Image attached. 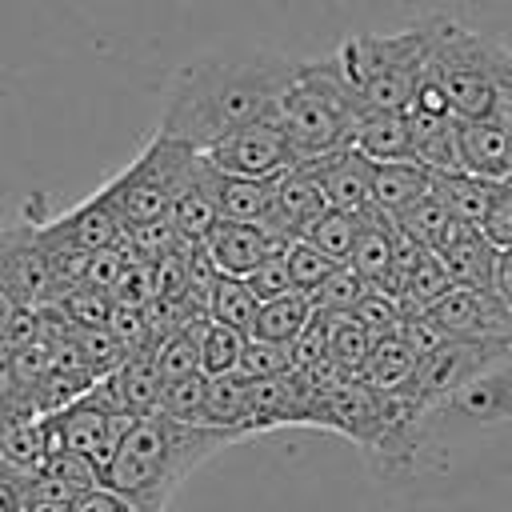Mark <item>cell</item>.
<instances>
[{"label":"cell","instance_id":"cell-1","mask_svg":"<svg viewBox=\"0 0 512 512\" xmlns=\"http://www.w3.org/2000/svg\"><path fill=\"white\" fill-rule=\"evenodd\" d=\"M296 68L300 60L264 48L204 52L172 72L156 132L188 144L192 152H208L228 132L268 116Z\"/></svg>","mask_w":512,"mask_h":512},{"label":"cell","instance_id":"cell-2","mask_svg":"<svg viewBox=\"0 0 512 512\" xmlns=\"http://www.w3.org/2000/svg\"><path fill=\"white\" fill-rule=\"evenodd\" d=\"M248 440L232 428L180 424L168 416H140L124 428L112 460L100 468V484L128 496L136 512H168L176 488L220 448Z\"/></svg>","mask_w":512,"mask_h":512},{"label":"cell","instance_id":"cell-3","mask_svg":"<svg viewBox=\"0 0 512 512\" xmlns=\"http://www.w3.org/2000/svg\"><path fill=\"white\" fill-rule=\"evenodd\" d=\"M512 448V356L432 400L416 428V472H456L472 452Z\"/></svg>","mask_w":512,"mask_h":512},{"label":"cell","instance_id":"cell-4","mask_svg":"<svg viewBox=\"0 0 512 512\" xmlns=\"http://www.w3.org/2000/svg\"><path fill=\"white\" fill-rule=\"evenodd\" d=\"M428 20L432 40L424 76L440 88V96L460 120H484L504 100H512V52L504 44L460 28L444 12Z\"/></svg>","mask_w":512,"mask_h":512},{"label":"cell","instance_id":"cell-5","mask_svg":"<svg viewBox=\"0 0 512 512\" xmlns=\"http://www.w3.org/2000/svg\"><path fill=\"white\" fill-rule=\"evenodd\" d=\"M428 40H432V20H420L404 32H388V36L364 32V36L344 40L336 48L332 64L364 108L408 112V104L424 80V68H428Z\"/></svg>","mask_w":512,"mask_h":512},{"label":"cell","instance_id":"cell-6","mask_svg":"<svg viewBox=\"0 0 512 512\" xmlns=\"http://www.w3.org/2000/svg\"><path fill=\"white\" fill-rule=\"evenodd\" d=\"M368 108L352 96V88L340 80L332 56L328 60H300L292 84L276 100V120L296 152V160H316L340 148H352L356 120Z\"/></svg>","mask_w":512,"mask_h":512},{"label":"cell","instance_id":"cell-7","mask_svg":"<svg viewBox=\"0 0 512 512\" xmlns=\"http://www.w3.org/2000/svg\"><path fill=\"white\" fill-rule=\"evenodd\" d=\"M192 160H196V152L188 144L156 132L144 144V152L104 184V196L112 200L124 228L164 220L168 204H172V192H176V184H180V176L188 172Z\"/></svg>","mask_w":512,"mask_h":512},{"label":"cell","instance_id":"cell-8","mask_svg":"<svg viewBox=\"0 0 512 512\" xmlns=\"http://www.w3.org/2000/svg\"><path fill=\"white\" fill-rule=\"evenodd\" d=\"M204 160L224 176H280L292 164H300L280 120H276V108L268 116L228 132L224 140H216L204 152Z\"/></svg>","mask_w":512,"mask_h":512},{"label":"cell","instance_id":"cell-9","mask_svg":"<svg viewBox=\"0 0 512 512\" xmlns=\"http://www.w3.org/2000/svg\"><path fill=\"white\" fill-rule=\"evenodd\" d=\"M36 240L44 252L56 248H72V252H104V248H120L124 240V220L116 216L112 200L104 196V188H96L84 204L68 208L56 220L36 224Z\"/></svg>","mask_w":512,"mask_h":512},{"label":"cell","instance_id":"cell-10","mask_svg":"<svg viewBox=\"0 0 512 512\" xmlns=\"http://www.w3.org/2000/svg\"><path fill=\"white\" fill-rule=\"evenodd\" d=\"M448 336L460 340H512V312L492 288L452 284L432 308H424Z\"/></svg>","mask_w":512,"mask_h":512},{"label":"cell","instance_id":"cell-11","mask_svg":"<svg viewBox=\"0 0 512 512\" xmlns=\"http://www.w3.org/2000/svg\"><path fill=\"white\" fill-rule=\"evenodd\" d=\"M304 428H324V432H340L348 436L356 448H364V456L376 444L380 432V408H376V392L364 380H340L336 388H328L312 408Z\"/></svg>","mask_w":512,"mask_h":512},{"label":"cell","instance_id":"cell-12","mask_svg":"<svg viewBox=\"0 0 512 512\" xmlns=\"http://www.w3.org/2000/svg\"><path fill=\"white\" fill-rule=\"evenodd\" d=\"M216 184H220V172L204 160V152H196V160L180 176V184L172 192V204H168V216H164L184 244H204L208 232L220 224Z\"/></svg>","mask_w":512,"mask_h":512},{"label":"cell","instance_id":"cell-13","mask_svg":"<svg viewBox=\"0 0 512 512\" xmlns=\"http://www.w3.org/2000/svg\"><path fill=\"white\" fill-rule=\"evenodd\" d=\"M324 212H328V200H324L316 176L304 164H292L288 172L276 176V192H272L264 228L276 232L280 240H304Z\"/></svg>","mask_w":512,"mask_h":512},{"label":"cell","instance_id":"cell-14","mask_svg":"<svg viewBox=\"0 0 512 512\" xmlns=\"http://www.w3.org/2000/svg\"><path fill=\"white\" fill-rule=\"evenodd\" d=\"M304 168L316 176L328 208L348 212V216H364L372 208V160L360 156L356 148H340V152L304 160Z\"/></svg>","mask_w":512,"mask_h":512},{"label":"cell","instance_id":"cell-15","mask_svg":"<svg viewBox=\"0 0 512 512\" xmlns=\"http://www.w3.org/2000/svg\"><path fill=\"white\" fill-rule=\"evenodd\" d=\"M284 244H288V240H280V236L268 232L264 224H240V220H220V224L208 232V240H204V248H208V256H212L216 272H224V276H248V272L260 268L264 260L280 256Z\"/></svg>","mask_w":512,"mask_h":512},{"label":"cell","instance_id":"cell-16","mask_svg":"<svg viewBox=\"0 0 512 512\" xmlns=\"http://www.w3.org/2000/svg\"><path fill=\"white\" fill-rule=\"evenodd\" d=\"M432 188V172L416 160H388L372 164V212L388 216L392 224Z\"/></svg>","mask_w":512,"mask_h":512},{"label":"cell","instance_id":"cell-17","mask_svg":"<svg viewBox=\"0 0 512 512\" xmlns=\"http://www.w3.org/2000/svg\"><path fill=\"white\" fill-rule=\"evenodd\" d=\"M392 264H396V224L368 208L360 216V236H356V248L348 256V268L368 288L384 292V284L392 280Z\"/></svg>","mask_w":512,"mask_h":512},{"label":"cell","instance_id":"cell-18","mask_svg":"<svg viewBox=\"0 0 512 512\" xmlns=\"http://www.w3.org/2000/svg\"><path fill=\"white\" fill-rule=\"evenodd\" d=\"M352 148H356L360 156H368L372 164H388V160H412L408 112H376V108H368V112L356 120Z\"/></svg>","mask_w":512,"mask_h":512},{"label":"cell","instance_id":"cell-19","mask_svg":"<svg viewBox=\"0 0 512 512\" xmlns=\"http://www.w3.org/2000/svg\"><path fill=\"white\" fill-rule=\"evenodd\" d=\"M204 324H208V316H196V320L172 328L168 336H160L144 352L152 372L160 376V384H172V380H184V376L200 372V332H204Z\"/></svg>","mask_w":512,"mask_h":512},{"label":"cell","instance_id":"cell-20","mask_svg":"<svg viewBox=\"0 0 512 512\" xmlns=\"http://www.w3.org/2000/svg\"><path fill=\"white\" fill-rule=\"evenodd\" d=\"M276 176H224L216 184V208L220 220H240V224H264L272 208Z\"/></svg>","mask_w":512,"mask_h":512},{"label":"cell","instance_id":"cell-21","mask_svg":"<svg viewBox=\"0 0 512 512\" xmlns=\"http://www.w3.org/2000/svg\"><path fill=\"white\" fill-rule=\"evenodd\" d=\"M492 184L496 180H480L468 172H448V176H432V192L440 196V204L448 208L452 220L480 228L492 204Z\"/></svg>","mask_w":512,"mask_h":512},{"label":"cell","instance_id":"cell-22","mask_svg":"<svg viewBox=\"0 0 512 512\" xmlns=\"http://www.w3.org/2000/svg\"><path fill=\"white\" fill-rule=\"evenodd\" d=\"M244 420H248V380L240 372L208 376V384H204V424L252 436Z\"/></svg>","mask_w":512,"mask_h":512},{"label":"cell","instance_id":"cell-23","mask_svg":"<svg viewBox=\"0 0 512 512\" xmlns=\"http://www.w3.org/2000/svg\"><path fill=\"white\" fill-rule=\"evenodd\" d=\"M416 360H420V356L408 348V340H404V336L372 340V352H368V360H364L360 380H364L372 392H392V388H404V384H412Z\"/></svg>","mask_w":512,"mask_h":512},{"label":"cell","instance_id":"cell-24","mask_svg":"<svg viewBox=\"0 0 512 512\" xmlns=\"http://www.w3.org/2000/svg\"><path fill=\"white\" fill-rule=\"evenodd\" d=\"M312 296L304 292H288V296H276V300H264L248 336L252 340H268V344H288L308 320H312Z\"/></svg>","mask_w":512,"mask_h":512},{"label":"cell","instance_id":"cell-25","mask_svg":"<svg viewBox=\"0 0 512 512\" xmlns=\"http://www.w3.org/2000/svg\"><path fill=\"white\" fill-rule=\"evenodd\" d=\"M256 312H260V300H256V292L244 284V276H224V272H220L216 284H212V292H208V316H212L216 324H228V328H236V332L248 336Z\"/></svg>","mask_w":512,"mask_h":512},{"label":"cell","instance_id":"cell-26","mask_svg":"<svg viewBox=\"0 0 512 512\" xmlns=\"http://www.w3.org/2000/svg\"><path fill=\"white\" fill-rule=\"evenodd\" d=\"M368 352H372V336L360 328V320L352 312L328 316V360L340 368V376L360 380Z\"/></svg>","mask_w":512,"mask_h":512},{"label":"cell","instance_id":"cell-27","mask_svg":"<svg viewBox=\"0 0 512 512\" xmlns=\"http://www.w3.org/2000/svg\"><path fill=\"white\" fill-rule=\"evenodd\" d=\"M116 380H120V400H124V412L132 420L140 416H156V404H160V376L152 372L148 356H128L120 368H116Z\"/></svg>","mask_w":512,"mask_h":512},{"label":"cell","instance_id":"cell-28","mask_svg":"<svg viewBox=\"0 0 512 512\" xmlns=\"http://www.w3.org/2000/svg\"><path fill=\"white\" fill-rule=\"evenodd\" d=\"M284 268H288V280H292V292H304L312 296L340 264L328 260L312 240H288L284 244Z\"/></svg>","mask_w":512,"mask_h":512},{"label":"cell","instance_id":"cell-29","mask_svg":"<svg viewBox=\"0 0 512 512\" xmlns=\"http://www.w3.org/2000/svg\"><path fill=\"white\" fill-rule=\"evenodd\" d=\"M248 336L228 328V324H216L208 316L204 332H200V372L204 376H220V372H236L240 364V352H244Z\"/></svg>","mask_w":512,"mask_h":512},{"label":"cell","instance_id":"cell-30","mask_svg":"<svg viewBox=\"0 0 512 512\" xmlns=\"http://www.w3.org/2000/svg\"><path fill=\"white\" fill-rule=\"evenodd\" d=\"M448 224H452V216H448V208L440 204V196H436L432 188L396 220V228H400L408 240H416L420 248H436Z\"/></svg>","mask_w":512,"mask_h":512},{"label":"cell","instance_id":"cell-31","mask_svg":"<svg viewBox=\"0 0 512 512\" xmlns=\"http://www.w3.org/2000/svg\"><path fill=\"white\" fill-rule=\"evenodd\" d=\"M356 236H360V216H348V212L328 208V212L312 224V232H308L304 240H312L328 260L348 264V256H352V248H356Z\"/></svg>","mask_w":512,"mask_h":512},{"label":"cell","instance_id":"cell-32","mask_svg":"<svg viewBox=\"0 0 512 512\" xmlns=\"http://www.w3.org/2000/svg\"><path fill=\"white\" fill-rule=\"evenodd\" d=\"M204 384H208L204 372L164 384L156 416H168V420H180V424H204Z\"/></svg>","mask_w":512,"mask_h":512},{"label":"cell","instance_id":"cell-33","mask_svg":"<svg viewBox=\"0 0 512 512\" xmlns=\"http://www.w3.org/2000/svg\"><path fill=\"white\" fill-rule=\"evenodd\" d=\"M364 292H372V288H368L348 264H340V268L312 292V308L324 312V316H344V312H352V308L360 304Z\"/></svg>","mask_w":512,"mask_h":512},{"label":"cell","instance_id":"cell-34","mask_svg":"<svg viewBox=\"0 0 512 512\" xmlns=\"http://www.w3.org/2000/svg\"><path fill=\"white\" fill-rule=\"evenodd\" d=\"M352 316L360 320V328H364L372 340H388V336H400V324H404V312H400V304H396L392 296L376 292V288L360 296V304L352 308Z\"/></svg>","mask_w":512,"mask_h":512},{"label":"cell","instance_id":"cell-35","mask_svg":"<svg viewBox=\"0 0 512 512\" xmlns=\"http://www.w3.org/2000/svg\"><path fill=\"white\" fill-rule=\"evenodd\" d=\"M236 372H240L244 380H272V376L292 372L288 344H268V340H252V336H248V344H244V352H240Z\"/></svg>","mask_w":512,"mask_h":512},{"label":"cell","instance_id":"cell-36","mask_svg":"<svg viewBox=\"0 0 512 512\" xmlns=\"http://www.w3.org/2000/svg\"><path fill=\"white\" fill-rule=\"evenodd\" d=\"M480 232L492 248H512V176L492 184V204H488Z\"/></svg>","mask_w":512,"mask_h":512},{"label":"cell","instance_id":"cell-37","mask_svg":"<svg viewBox=\"0 0 512 512\" xmlns=\"http://www.w3.org/2000/svg\"><path fill=\"white\" fill-rule=\"evenodd\" d=\"M288 356H292V368H308L328 356V316L324 312H312V320L288 340Z\"/></svg>","mask_w":512,"mask_h":512},{"label":"cell","instance_id":"cell-38","mask_svg":"<svg viewBox=\"0 0 512 512\" xmlns=\"http://www.w3.org/2000/svg\"><path fill=\"white\" fill-rule=\"evenodd\" d=\"M244 284L256 292L260 304H264V300H276V296H288V292H292V280H288V268H284V252L272 256V260H264L260 268H252V272L244 276Z\"/></svg>","mask_w":512,"mask_h":512},{"label":"cell","instance_id":"cell-39","mask_svg":"<svg viewBox=\"0 0 512 512\" xmlns=\"http://www.w3.org/2000/svg\"><path fill=\"white\" fill-rule=\"evenodd\" d=\"M68 512H136V504H132L128 496H120V492H112V488L100 484V488L80 492Z\"/></svg>","mask_w":512,"mask_h":512},{"label":"cell","instance_id":"cell-40","mask_svg":"<svg viewBox=\"0 0 512 512\" xmlns=\"http://www.w3.org/2000/svg\"><path fill=\"white\" fill-rule=\"evenodd\" d=\"M72 504L68 500H52V496H40V492H28L20 484V512H68Z\"/></svg>","mask_w":512,"mask_h":512},{"label":"cell","instance_id":"cell-41","mask_svg":"<svg viewBox=\"0 0 512 512\" xmlns=\"http://www.w3.org/2000/svg\"><path fill=\"white\" fill-rule=\"evenodd\" d=\"M0 512H20V480L0 472Z\"/></svg>","mask_w":512,"mask_h":512},{"label":"cell","instance_id":"cell-42","mask_svg":"<svg viewBox=\"0 0 512 512\" xmlns=\"http://www.w3.org/2000/svg\"><path fill=\"white\" fill-rule=\"evenodd\" d=\"M12 312H16V304H12V296L0 288V336H4V324L12 320Z\"/></svg>","mask_w":512,"mask_h":512}]
</instances>
